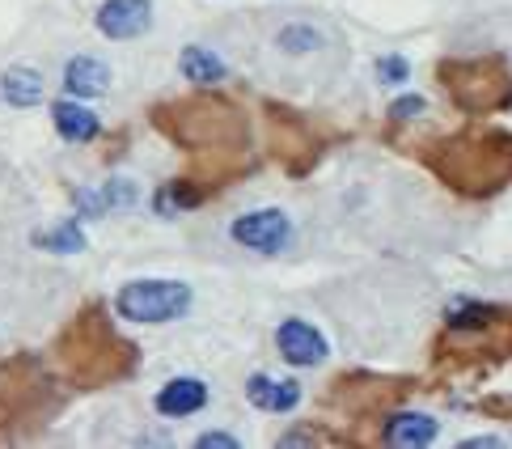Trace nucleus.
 Here are the masks:
<instances>
[{
  "label": "nucleus",
  "instance_id": "20",
  "mask_svg": "<svg viewBox=\"0 0 512 449\" xmlns=\"http://www.w3.org/2000/svg\"><path fill=\"white\" fill-rule=\"evenodd\" d=\"M504 445V437H470V441H462V449H500Z\"/></svg>",
  "mask_w": 512,
  "mask_h": 449
},
{
  "label": "nucleus",
  "instance_id": "19",
  "mask_svg": "<svg viewBox=\"0 0 512 449\" xmlns=\"http://www.w3.org/2000/svg\"><path fill=\"white\" fill-rule=\"evenodd\" d=\"M237 445H242V441H237L233 433H204L195 441V449H237Z\"/></svg>",
  "mask_w": 512,
  "mask_h": 449
},
{
  "label": "nucleus",
  "instance_id": "13",
  "mask_svg": "<svg viewBox=\"0 0 512 449\" xmlns=\"http://www.w3.org/2000/svg\"><path fill=\"white\" fill-rule=\"evenodd\" d=\"M34 246L51 250V255H81V250H85V229H81L77 217H68V221H60V225L34 233Z\"/></svg>",
  "mask_w": 512,
  "mask_h": 449
},
{
  "label": "nucleus",
  "instance_id": "7",
  "mask_svg": "<svg viewBox=\"0 0 512 449\" xmlns=\"http://www.w3.org/2000/svg\"><path fill=\"white\" fill-rule=\"evenodd\" d=\"M441 437V424H436L428 411H394V416L381 424V441L386 445H402V449H424Z\"/></svg>",
  "mask_w": 512,
  "mask_h": 449
},
{
  "label": "nucleus",
  "instance_id": "1",
  "mask_svg": "<svg viewBox=\"0 0 512 449\" xmlns=\"http://www.w3.org/2000/svg\"><path fill=\"white\" fill-rule=\"evenodd\" d=\"M191 301L195 293L182 280H127L115 293V314L140 327H161V322H178Z\"/></svg>",
  "mask_w": 512,
  "mask_h": 449
},
{
  "label": "nucleus",
  "instance_id": "21",
  "mask_svg": "<svg viewBox=\"0 0 512 449\" xmlns=\"http://www.w3.org/2000/svg\"><path fill=\"white\" fill-rule=\"evenodd\" d=\"M309 441H314V437H309V433H288L280 445H309Z\"/></svg>",
  "mask_w": 512,
  "mask_h": 449
},
{
  "label": "nucleus",
  "instance_id": "5",
  "mask_svg": "<svg viewBox=\"0 0 512 449\" xmlns=\"http://www.w3.org/2000/svg\"><path fill=\"white\" fill-rule=\"evenodd\" d=\"M246 403L254 411H271V416H288L301 407V386L292 377H271V373H250L246 377Z\"/></svg>",
  "mask_w": 512,
  "mask_h": 449
},
{
  "label": "nucleus",
  "instance_id": "16",
  "mask_svg": "<svg viewBox=\"0 0 512 449\" xmlns=\"http://www.w3.org/2000/svg\"><path fill=\"white\" fill-rule=\"evenodd\" d=\"M98 195H102V204H106V217H111V212H127V208L140 204V187L132 183V178H111V183L98 187Z\"/></svg>",
  "mask_w": 512,
  "mask_h": 449
},
{
  "label": "nucleus",
  "instance_id": "4",
  "mask_svg": "<svg viewBox=\"0 0 512 449\" xmlns=\"http://www.w3.org/2000/svg\"><path fill=\"white\" fill-rule=\"evenodd\" d=\"M98 34L115 43H132L140 34H149L153 26V0H102L94 13Z\"/></svg>",
  "mask_w": 512,
  "mask_h": 449
},
{
  "label": "nucleus",
  "instance_id": "12",
  "mask_svg": "<svg viewBox=\"0 0 512 449\" xmlns=\"http://www.w3.org/2000/svg\"><path fill=\"white\" fill-rule=\"evenodd\" d=\"M276 47L292 60H305V56H318L326 47V30L314 22H288L276 30Z\"/></svg>",
  "mask_w": 512,
  "mask_h": 449
},
{
  "label": "nucleus",
  "instance_id": "18",
  "mask_svg": "<svg viewBox=\"0 0 512 449\" xmlns=\"http://www.w3.org/2000/svg\"><path fill=\"white\" fill-rule=\"evenodd\" d=\"M428 111V98H419V94H402L390 102V115L394 119H415V115H424Z\"/></svg>",
  "mask_w": 512,
  "mask_h": 449
},
{
  "label": "nucleus",
  "instance_id": "8",
  "mask_svg": "<svg viewBox=\"0 0 512 449\" xmlns=\"http://www.w3.org/2000/svg\"><path fill=\"white\" fill-rule=\"evenodd\" d=\"M51 123H56V132L68 140V145H89V140H98V132H102V119L89 111L81 98L51 102Z\"/></svg>",
  "mask_w": 512,
  "mask_h": 449
},
{
  "label": "nucleus",
  "instance_id": "3",
  "mask_svg": "<svg viewBox=\"0 0 512 449\" xmlns=\"http://www.w3.org/2000/svg\"><path fill=\"white\" fill-rule=\"evenodd\" d=\"M276 352L292 369H314V365H322L326 356H331V344H326V335L314 327V322L284 318L276 327Z\"/></svg>",
  "mask_w": 512,
  "mask_h": 449
},
{
  "label": "nucleus",
  "instance_id": "2",
  "mask_svg": "<svg viewBox=\"0 0 512 449\" xmlns=\"http://www.w3.org/2000/svg\"><path fill=\"white\" fill-rule=\"evenodd\" d=\"M229 238L242 250H254V255H284L297 238V225L284 208H250L229 221Z\"/></svg>",
  "mask_w": 512,
  "mask_h": 449
},
{
  "label": "nucleus",
  "instance_id": "9",
  "mask_svg": "<svg viewBox=\"0 0 512 449\" xmlns=\"http://www.w3.org/2000/svg\"><path fill=\"white\" fill-rule=\"evenodd\" d=\"M111 89V68H106L98 56H72L64 64V94L68 98H102Z\"/></svg>",
  "mask_w": 512,
  "mask_h": 449
},
{
  "label": "nucleus",
  "instance_id": "10",
  "mask_svg": "<svg viewBox=\"0 0 512 449\" xmlns=\"http://www.w3.org/2000/svg\"><path fill=\"white\" fill-rule=\"evenodd\" d=\"M178 73H182V81H191V85H221L229 77V64L216 56L212 47L191 43V47H182V56H178Z\"/></svg>",
  "mask_w": 512,
  "mask_h": 449
},
{
  "label": "nucleus",
  "instance_id": "15",
  "mask_svg": "<svg viewBox=\"0 0 512 449\" xmlns=\"http://www.w3.org/2000/svg\"><path fill=\"white\" fill-rule=\"evenodd\" d=\"M199 204V191H191L187 183H166V187H157L153 195V212L157 217H182L187 208Z\"/></svg>",
  "mask_w": 512,
  "mask_h": 449
},
{
  "label": "nucleus",
  "instance_id": "11",
  "mask_svg": "<svg viewBox=\"0 0 512 449\" xmlns=\"http://www.w3.org/2000/svg\"><path fill=\"white\" fill-rule=\"evenodd\" d=\"M0 98L17 111H26V106H39L47 98V81L43 73H34V68L17 64V68H5V77H0Z\"/></svg>",
  "mask_w": 512,
  "mask_h": 449
},
{
  "label": "nucleus",
  "instance_id": "14",
  "mask_svg": "<svg viewBox=\"0 0 512 449\" xmlns=\"http://www.w3.org/2000/svg\"><path fill=\"white\" fill-rule=\"evenodd\" d=\"M500 310L496 305H483V301H453L445 310V322L453 331H466V327H487V322H496Z\"/></svg>",
  "mask_w": 512,
  "mask_h": 449
},
{
  "label": "nucleus",
  "instance_id": "6",
  "mask_svg": "<svg viewBox=\"0 0 512 449\" xmlns=\"http://www.w3.org/2000/svg\"><path fill=\"white\" fill-rule=\"evenodd\" d=\"M153 407H157V416H166V420H187L208 407V382L204 377H170V382L153 394Z\"/></svg>",
  "mask_w": 512,
  "mask_h": 449
},
{
  "label": "nucleus",
  "instance_id": "17",
  "mask_svg": "<svg viewBox=\"0 0 512 449\" xmlns=\"http://www.w3.org/2000/svg\"><path fill=\"white\" fill-rule=\"evenodd\" d=\"M373 68H377V81H381V85H390V89L411 77V60H407V56H398V51H390V56H381Z\"/></svg>",
  "mask_w": 512,
  "mask_h": 449
}]
</instances>
